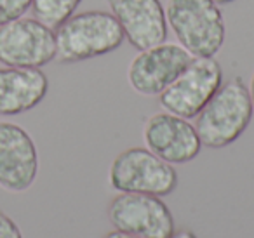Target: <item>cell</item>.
I'll return each mask as SVG.
<instances>
[{
	"label": "cell",
	"mask_w": 254,
	"mask_h": 238,
	"mask_svg": "<svg viewBox=\"0 0 254 238\" xmlns=\"http://www.w3.org/2000/svg\"><path fill=\"white\" fill-rule=\"evenodd\" d=\"M254 110L249 89L240 77L223 82L211 101L195 117L202 146L219 150L235 143L249 127Z\"/></svg>",
	"instance_id": "6da1fadb"
},
{
	"label": "cell",
	"mask_w": 254,
	"mask_h": 238,
	"mask_svg": "<svg viewBox=\"0 0 254 238\" xmlns=\"http://www.w3.org/2000/svg\"><path fill=\"white\" fill-rule=\"evenodd\" d=\"M56 60L80 63L113 53L122 46L124 33L112 12L85 11L73 14L54 30Z\"/></svg>",
	"instance_id": "7a4b0ae2"
},
{
	"label": "cell",
	"mask_w": 254,
	"mask_h": 238,
	"mask_svg": "<svg viewBox=\"0 0 254 238\" xmlns=\"http://www.w3.org/2000/svg\"><path fill=\"white\" fill-rule=\"evenodd\" d=\"M167 26L193 58H214L225 44L223 12L214 0H167Z\"/></svg>",
	"instance_id": "3957f363"
},
{
	"label": "cell",
	"mask_w": 254,
	"mask_h": 238,
	"mask_svg": "<svg viewBox=\"0 0 254 238\" xmlns=\"http://www.w3.org/2000/svg\"><path fill=\"white\" fill-rule=\"evenodd\" d=\"M108 182L119 193L167 196L178 188V172L148 148H129L110 164Z\"/></svg>",
	"instance_id": "277c9868"
},
{
	"label": "cell",
	"mask_w": 254,
	"mask_h": 238,
	"mask_svg": "<svg viewBox=\"0 0 254 238\" xmlns=\"http://www.w3.org/2000/svg\"><path fill=\"white\" fill-rule=\"evenodd\" d=\"M223 84V70L216 58H191L180 77L159 96L164 112L190 120L202 112Z\"/></svg>",
	"instance_id": "5b68a950"
},
{
	"label": "cell",
	"mask_w": 254,
	"mask_h": 238,
	"mask_svg": "<svg viewBox=\"0 0 254 238\" xmlns=\"http://www.w3.org/2000/svg\"><path fill=\"white\" fill-rule=\"evenodd\" d=\"M56 60L54 30L35 18L0 26V63L9 68H42Z\"/></svg>",
	"instance_id": "8992f818"
},
{
	"label": "cell",
	"mask_w": 254,
	"mask_h": 238,
	"mask_svg": "<svg viewBox=\"0 0 254 238\" xmlns=\"http://www.w3.org/2000/svg\"><path fill=\"white\" fill-rule=\"evenodd\" d=\"M108 219L115 230L145 238H171L176 223L162 196L119 193L108 205Z\"/></svg>",
	"instance_id": "52a82bcc"
},
{
	"label": "cell",
	"mask_w": 254,
	"mask_h": 238,
	"mask_svg": "<svg viewBox=\"0 0 254 238\" xmlns=\"http://www.w3.org/2000/svg\"><path fill=\"white\" fill-rule=\"evenodd\" d=\"M191 58L180 44L162 42L139 51L127 68V80L138 94L160 96L190 64Z\"/></svg>",
	"instance_id": "ba28073f"
},
{
	"label": "cell",
	"mask_w": 254,
	"mask_h": 238,
	"mask_svg": "<svg viewBox=\"0 0 254 238\" xmlns=\"http://www.w3.org/2000/svg\"><path fill=\"white\" fill-rule=\"evenodd\" d=\"M143 141L152 153L171 165L188 164L202 150V141L193 123L169 112H157L146 119Z\"/></svg>",
	"instance_id": "9c48e42d"
},
{
	"label": "cell",
	"mask_w": 254,
	"mask_h": 238,
	"mask_svg": "<svg viewBox=\"0 0 254 238\" xmlns=\"http://www.w3.org/2000/svg\"><path fill=\"white\" fill-rule=\"evenodd\" d=\"M39 174V153L32 136L11 122H0V186L23 193Z\"/></svg>",
	"instance_id": "30bf717a"
},
{
	"label": "cell",
	"mask_w": 254,
	"mask_h": 238,
	"mask_svg": "<svg viewBox=\"0 0 254 238\" xmlns=\"http://www.w3.org/2000/svg\"><path fill=\"white\" fill-rule=\"evenodd\" d=\"M124 39L134 49L145 51L167 39L166 7L160 0H106Z\"/></svg>",
	"instance_id": "8fae6325"
},
{
	"label": "cell",
	"mask_w": 254,
	"mask_h": 238,
	"mask_svg": "<svg viewBox=\"0 0 254 238\" xmlns=\"http://www.w3.org/2000/svg\"><path fill=\"white\" fill-rule=\"evenodd\" d=\"M49 91L40 68H0V115L14 117L39 106Z\"/></svg>",
	"instance_id": "7c38bea8"
},
{
	"label": "cell",
	"mask_w": 254,
	"mask_h": 238,
	"mask_svg": "<svg viewBox=\"0 0 254 238\" xmlns=\"http://www.w3.org/2000/svg\"><path fill=\"white\" fill-rule=\"evenodd\" d=\"M82 0H33L32 12L35 19L56 30L75 14Z\"/></svg>",
	"instance_id": "4fadbf2b"
},
{
	"label": "cell",
	"mask_w": 254,
	"mask_h": 238,
	"mask_svg": "<svg viewBox=\"0 0 254 238\" xmlns=\"http://www.w3.org/2000/svg\"><path fill=\"white\" fill-rule=\"evenodd\" d=\"M33 0H0V26L23 18L32 9Z\"/></svg>",
	"instance_id": "5bb4252c"
},
{
	"label": "cell",
	"mask_w": 254,
	"mask_h": 238,
	"mask_svg": "<svg viewBox=\"0 0 254 238\" xmlns=\"http://www.w3.org/2000/svg\"><path fill=\"white\" fill-rule=\"evenodd\" d=\"M0 238H23V233L16 221L0 209Z\"/></svg>",
	"instance_id": "9a60e30c"
},
{
	"label": "cell",
	"mask_w": 254,
	"mask_h": 238,
	"mask_svg": "<svg viewBox=\"0 0 254 238\" xmlns=\"http://www.w3.org/2000/svg\"><path fill=\"white\" fill-rule=\"evenodd\" d=\"M103 238H145V237H139V235H132V233H127V231H120V230H112Z\"/></svg>",
	"instance_id": "2e32d148"
},
{
	"label": "cell",
	"mask_w": 254,
	"mask_h": 238,
	"mask_svg": "<svg viewBox=\"0 0 254 238\" xmlns=\"http://www.w3.org/2000/svg\"><path fill=\"white\" fill-rule=\"evenodd\" d=\"M171 238H198L191 230H176Z\"/></svg>",
	"instance_id": "e0dca14e"
},
{
	"label": "cell",
	"mask_w": 254,
	"mask_h": 238,
	"mask_svg": "<svg viewBox=\"0 0 254 238\" xmlns=\"http://www.w3.org/2000/svg\"><path fill=\"white\" fill-rule=\"evenodd\" d=\"M247 89H249L251 103H253V110H254V73H253V77H251V84L247 85Z\"/></svg>",
	"instance_id": "ac0fdd59"
},
{
	"label": "cell",
	"mask_w": 254,
	"mask_h": 238,
	"mask_svg": "<svg viewBox=\"0 0 254 238\" xmlns=\"http://www.w3.org/2000/svg\"><path fill=\"white\" fill-rule=\"evenodd\" d=\"M218 5H223V4H230V2H235V0H214Z\"/></svg>",
	"instance_id": "d6986e66"
}]
</instances>
